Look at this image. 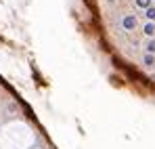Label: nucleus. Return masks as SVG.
I'll list each match as a JSON object with an SVG mask.
<instances>
[{
    "label": "nucleus",
    "mask_w": 155,
    "mask_h": 149,
    "mask_svg": "<svg viewBox=\"0 0 155 149\" xmlns=\"http://www.w3.org/2000/svg\"><path fill=\"white\" fill-rule=\"evenodd\" d=\"M124 27H126V29H134V27H136V17H132V15L126 17V19H124Z\"/></svg>",
    "instance_id": "1"
},
{
    "label": "nucleus",
    "mask_w": 155,
    "mask_h": 149,
    "mask_svg": "<svg viewBox=\"0 0 155 149\" xmlns=\"http://www.w3.org/2000/svg\"><path fill=\"white\" fill-rule=\"evenodd\" d=\"M145 34H147V36H153V34H155V25H153V21H149V23L145 25Z\"/></svg>",
    "instance_id": "2"
},
{
    "label": "nucleus",
    "mask_w": 155,
    "mask_h": 149,
    "mask_svg": "<svg viewBox=\"0 0 155 149\" xmlns=\"http://www.w3.org/2000/svg\"><path fill=\"white\" fill-rule=\"evenodd\" d=\"M145 15H147V19H155V6H147V11H145Z\"/></svg>",
    "instance_id": "3"
},
{
    "label": "nucleus",
    "mask_w": 155,
    "mask_h": 149,
    "mask_svg": "<svg viewBox=\"0 0 155 149\" xmlns=\"http://www.w3.org/2000/svg\"><path fill=\"white\" fill-rule=\"evenodd\" d=\"M136 4L140 8H147V6H151V0H136Z\"/></svg>",
    "instance_id": "4"
},
{
    "label": "nucleus",
    "mask_w": 155,
    "mask_h": 149,
    "mask_svg": "<svg viewBox=\"0 0 155 149\" xmlns=\"http://www.w3.org/2000/svg\"><path fill=\"white\" fill-rule=\"evenodd\" d=\"M145 63H147V65H151V63H155L153 55H147V57H145Z\"/></svg>",
    "instance_id": "5"
},
{
    "label": "nucleus",
    "mask_w": 155,
    "mask_h": 149,
    "mask_svg": "<svg viewBox=\"0 0 155 149\" xmlns=\"http://www.w3.org/2000/svg\"><path fill=\"white\" fill-rule=\"evenodd\" d=\"M147 50H149V52H155V40H151V42L147 44Z\"/></svg>",
    "instance_id": "6"
}]
</instances>
